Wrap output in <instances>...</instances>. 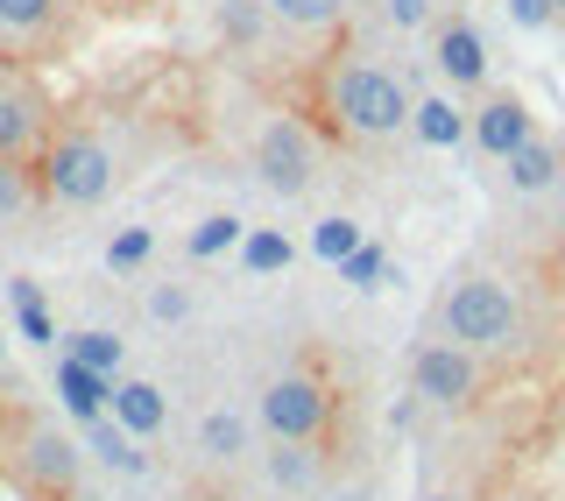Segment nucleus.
Here are the masks:
<instances>
[{
  "label": "nucleus",
  "mask_w": 565,
  "mask_h": 501,
  "mask_svg": "<svg viewBox=\"0 0 565 501\" xmlns=\"http://www.w3.org/2000/svg\"><path fill=\"white\" fill-rule=\"evenodd\" d=\"M247 163H255V177L276 191V199H305L318 184V128L305 114H290V106H282V114H262Z\"/></svg>",
  "instance_id": "5"
},
{
  "label": "nucleus",
  "mask_w": 565,
  "mask_h": 501,
  "mask_svg": "<svg viewBox=\"0 0 565 501\" xmlns=\"http://www.w3.org/2000/svg\"><path fill=\"white\" fill-rule=\"evenodd\" d=\"M106 417H114L128 438L149 445V438H163V424H170V396L156 382H141V374H128V382L114 388V409H106Z\"/></svg>",
  "instance_id": "14"
},
{
  "label": "nucleus",
  "mask_w": 565,
  "mask_h": 501,
  "mask_svg": "<svg viewBox=\"0 0 565 501\" xmlns=\"http://www.w3.org/2000/svg\"><path fill=\"white\" fill-rule=\"evenodd\" d=\"M502 8H509V22H516L523 35H537V29L558 22V0H502Z\"/></svg>",
  "instance_id": "31"
},
{
  "label": "nucleus",
  "mask_w": 565,
  "mask_h": 501,
  "mask_svg": "<svg viewBox=\"0 0 565 501\" xmlns=\"http://www.w3.org/2000/svg\"><path fill=\"white\" fill-rule=\"evenodd\" d=\"M64 353H71V361H85V367H99V374H114V382H120V367H128V339L106 332V326H78V332L64 339Z\"/></svg>",
  "instance_id": "18"
},
{
  "label": "nucleus",
  "mask_w": 565,
  "mask_h": 501,
  "mask_svg": "<svg viewBox=\"0 0 565 501\" xmlns=\"http://www.w3.org/2000/svg\"><path fill=\"white\" fill-rule=\"evenodd\" d=\"M530 135H537V114H530V99L509 93V85H494V93H481L467 106V141L481 156H494V163H509Z\"/></svg>",
  "instance_id": "10"
},
{
  "label": "nucleus",
  "mask_w": 565,
  "mask_h": 501,
  "mask_svg": "<svg viewBox=\"0 0 565 501\" xmlns=\"http://www.w3.org/2000/svg\"><path fill=\"white\" fill-rule=\"evenodd\" d=\"M85 452L99 459V467H114V473H141L149 467V452H141V438H128L114 417H99V424H85Z\"/></svg>",
  "instance_id": "17"
},
{
  "label": "nucleus",
  "mask_w": 565,
  "mask_h": 501,
  "mask_svg": "<svg viewBox=\"0 0 565 501\" xmlns=\"http://www.w3.org/2000/svg\"><path fill=\"white\" fill-rule=\"evenodd\" d=\"M71 14H78V0H0V43L8 50H50L71 35Z\"/></svg>",
  "instance_id": "11"
},
{
  "label": "nucleus",
  "mask_w": 565,
  "mask_h": 501,
  "mask_svg": "<svg viewBox=\"0 0 565 501\" xmlns=\"http://www.w3.org/2000/svg\"><path fill=\"white\" fill-rule=\"evenodd\" d=\"M481 388H488L481 353L459 347V339L431 332V339L411 353V396H417V403H431V409H473V403H481Z\"/></svg>",
  "instance_id": "6"
},
{
  "label": "nucleus",
  "mask_w": 565,
  "mask_h": 501,
  "mask_svg": "<svg viewBox=\"0 0 565 501\" xmlns=\"http://www.w3.org/2000/svg\"><path fill=\"white\" fill-rule=\"evenodd\" d=\"M212 14H220V35H226V43H241V50H262L269 35H282V29L269 22V8H262V0H220Z\"/></svg>",
  "instance_id": "19"
},
{
  "label": "nucleus",
  "mask_w": 565,
  "mask_h": 501,
  "mask_svg": "<svg viewBox=\"0 0 565 501\" xmlns=\"http://www.w3.org/2000/svg\"><path fill=\"white\" fill-rule=\"evenodd\" d=\"M0 382H8V332H0Z\"/></svg>",
  "instance_id": "33"
},
{
  "label": "nucleus",
  "mask_w": 565,
  "mask_h": 501,
  "mask_svg": "<svg viewBox=\"0 0 565 501\" xmlns=\"http://www.w3.org/2000/svg\"><path fill=\"white\" fill-rule=\"evenodd\" d=\"M290 262H297L290 234H276V226H247V234H241V268H247V276H282Z\"/></svg>",
  "instance_id": "20"
},
{
  "label": "nucleus",
  "mask_w": 565,
  "mask_h": 501,
  "mask_svg": "<svg viewBox=\"0 0 565 501\" xmlns=\"http://www.w3.org/2000/svg\"><path fill=\"white\" fill-rule=\"evenodd\" d=\"M558 149H565V135H558Z\"/></svg>",
  "instance_id": "37"
},
{
  "label": "nucleus",
  "mask_w": 565,
  "mask_h": 501,
  "mask_svg": "<svg viewBox=\"0 0 565 501\" xmlns=\"http://www.w3.org/2000/svg\"><path fill=\"white\" fill-rule=\"evenodd\" d=\"M191 311H199V297H191L184 283H156V290H149V318H156V326H184Z\"/></svg>",
  "instance_id": "30"
},
{
  "label": "nucleus",
  "mask_w": 565,
  "mask_h": 501,
  "mask_svg": "<svg viewBox=\"0 0 565 501\" xmlns=\"http://www.w3.org/2000/svg\"><path fill=\"white\" fill-rule=\"evenodd\" d=\"M558 191H565V177H558Z\"/></svg>",
  "instance_id": "36"
},
{
  "label": "nucleus",
  "mask_w": 565,
  "mask_h": 501,
  "mask_svg": "<svg viewBox=\"0 0 565 501\" xmlns=\"http://www.w3.org/2000/svg\"><path fill=\"white\" fill-rule=\"evenodd\" d=\"M14 459H22V480L29 494L43 501H78V480H85V445L50 417H22V438H14Z\"/></svg>",
  "instance_id": "7"
},
{
  "label": "nucleus",
  "mask_w": 565,
  "mask_h": 501,
  "mask_svg": "<svg viewBox=\"0 0 565 501\" xmlns=\"http://www.w3.org/2000/svg\"><path fill=\"white\" fill-rule=\"evenodd\" d=\"M361 241H367V234H361V220H347V212H326V220L311 226V255H318V262H332V268H340Z\"/></svg>",
  "instance_id": "25"
},
{
  "label": "nucleus",
  "mask_w": 565,
  "mask_h": 501,
  "mask_svg": "<svg viewBox=\"0 0 565 501\" xmlns=\"http://www.w3.org/2000/svg\"><path fill=\"white\" fill-rule=\"evenodd\" d=\"M431 326L446 339H459V347H473V353H509L523 339V311H516V297H509L502 276H488V268H452V283L431 303Z\"/></svg>",
  "instance_id": "3"
},
{
  "label": "nucleus",
  "mask_w": 565,
  "mask_h": 501,
  "mask_svg": "<svg viewBox=\"0 0 565 501\" xmlns=\"http://www.w3.org/2000/svg\"><path fill=\"white\" fill-rule=\"evenodd\" d=\"M269 8V22L282 35H297V43H340L347 35V0H262Z\"/></svg>",
  "instance_id": "12"
},
{
  "label": "nucleus",
  "mask_w": 565,
  "mask_h": 501,
  "mask_svg": "<svg viewBox=\"0 0 565 501\" xmlns=\"http://www.w3.org/2000/svg\"><path fill=\"white\" fill-rule=\"evenodd\" d=\"M205 501H255V494H241V488H220V494H205Z\"/></svg>",
  "instance_id": "32"
},
{
  "label": "nucleus",
  "mask_w": 565,
  "mask_h": 501,
  "mask_svg": "<svg viewBox=\"0 0 565 501\" xmlns=\"http://www.w3.org/2000/svg\"><path fill=\"white\" fill-rule=\"evenodd\" d=\"M50 128H57V120H50L43 85H35L29 71H0V156H8V163H35Z\"/></svg>",
  "instance_id": "8"
},
{
  "label": "nucleus",
  "mask_w": 565,
  "mask_h": 501,
  "mask_svg": "<svg viewBox=\"0 0 565 501\" xmlns=\"http://www.w3.org/2000/svg\"><path fill=\"white\" fill-rule=\"evenodd\" d=\"M502 177H509V191H523V199H537V191H558V177H565V149L537 128V135H530L523 149L502 163Z\"/></svg>",
  "instance_id": "15"
},
{
  "label": "nucleus",
  "mask_w": 565,
  "mask_h": 501,
  "mask_svg": "<svg viewBox=\"0 0 565 501\" xmlns=\"http://www.w3.org/2000/svg\"><path fill=\"white\" fill-rule=\"evenodd\" d=\"M375 14H382V22L388 29H396V35H431V22H438V8H431V0H375Z\"/></svg>",
  "instance_id": "29"
},
{
  "label": "nucleus",
  "mask_w": 565,
  "mask_h": 501,
  "mask_svg": "<svg viewBox=\"0 0 565 501\" xmlns=\"http://www.w3.org/2000/svg\"><path fill=\"white\" fill-rule=\"evenodd\" d=\"M35 199H43V184H35V163H8V156H0V226H14Z\"/></svg>",
  "instance_id": "24"
},
{
  "label": "nucleus",
  "mask_w": 565,
  "mask_h": 501,
  "mask_svg": "<svg viewBox=\"0 0 565 501\" xmlns=\"http://www.w3.org/2000/svg\"><path fill=\"white\" fill-rule=\"evenodd\" d=\"M241 234H247L241 212H205V220L184 234V255L191 262H212V255H226V247H241Z\"/></svg>",
  "instance_id": "21"
},
{
  "label": "nucleus",
  "mask_w": 565,
  "mask_h": 501,
  "mask_svg": "<svg viewBox=\"0 0 565 501\" xmlns=\"http://www.w3.org/2000/svg\"><path fill=\"white\" fill-rule=\"evenodd\" d=\"M340 276L353 283V290H382V283H388V255H382L375 241H361V247L340 262Z\"/></svg>",
  "instance_id": "28"
},
{
  "label": "nucleus",
  "mask_w": 565,
  "mask_h": 501,
  "mask_svg": "<svg viewBox=\"0 0 565 501\" xmlns=\"http://www.w3.org/2000/svg\"><path fill=\"white\" fill-rule=\"evenodd\" d=\"M431 64L452 93H488V78H494L488 29L473 22V14H438L431 22Z\"/></svg>",
  "instance_id": "9"
},
{
  "label": "nucleus",
  "mask_w": 565,
  "mask_h": 501,
  "mask_svg": "<svg viewBox=\"0 0 565 501\" xmlns=\"http://www.w3.org/2000/svg\"><path fill=\"white\" fill-rule=\"evenodd\" d=\"M411 106L417 85L403 78L388 57L361 43V35H340L311 57V128L332 135L340 149H388V141L411 135Z\"/></svg>",
  "instance_id": "1"
},
{
  "label": "nucleus",
  "mask_w": 565,
  "mask_h": 501,
  "mask_svg": "<svg viewBox=\"0 0 565 501\" xmlns=\"http://www.w3.org/2000/svg\"><path fill=\"white\" fill-rule=\"evenodd\" d=\"M8 297H14V326H22L29 347H57V326H50V303H43V290H35L29 276H14V283H8Z\"/></svg>",
  "instance_id": "22"
},
{
  "label": "nucleus",
  "mask_w": 565,
  "mask_h": 501,
  "mask_svg": "<svg viewBox=\"0 0 565 501\" xmlns=\"http://www.w3.org/2000/svg\"><path fill=\"white\" fill-rule=\"evenodd\" d=\"M114 374H99V367H85V361H57V403L71 409V424H99L106 409H114Z\"/></svg>",
  "instance_id": "13"
},
{
  "label": "nucleus",
  "mask_w": 565,
  "mask_h": 501,
  "mask_svg": "<svg viewBox=\"0 0 565 501\" xmlns=\"http://www.w3.org/2000/svg\"><path fill=\"white\" fill-rule=\"evenodd\" d=\"M199 445L220 459V467H234V459L247 452V417H241V409H212V417L199 424Z\"/></svg>",
  "instance_id": "23"
},
{
  "label": "nucleus",
  "mask_w": 565,
  "mask_h": 501,
  "mask_svg": "<svg viewBox=\"0 0 565 501\" xmlns=\"http://www.w3.org/2000/svg\"><path fill=\"white\" fill-rule=\"evenodd\" d=\"M149 255H156V234H149V226H128V234L106 241V268H114V276H135Z\"/></svg>",
  "instance_id": "27"
},
{
  "label": "nucleus",
  "mask_w": 565,
  "mask_h": 501,
  "mask_svg": "<svg viewBox=\"0 0 565 501\" xmlns=\"http://www.w3.org/2000/svg\"><path fill=\"white\" fill-rule=\"evenodd\" d=\"M255 417L276 445H326L332 431V382L318 374V361H297V367H276L255 396Z\"/></svg>",
  "instance_id": "4"
},
{
  "label": "nucleus",
  "mask_w": 565,
  "mask_h": 501,
  "mask_svg": "<svg viewBox=\"0 0 565 501\" xmlns=\"http://www.w3.org/2000/svg\"><path fill=\"white\" fill-rule=\"evenodd\" d=\"M558 22H565V0H558Z\"/></svg>",
  "instance_id": "35"
},
{
  "label": "nucleus",
  "mask_w": 565,
  "mask_h": 501,
  "mask_svg": "<svg viewBox=\"0 0 565 501\" xmlns=\"http://www.w3.org/2000/svg\"><path fill=\"white\" fill-rule=\"evenodd\" d=\"M411 135L424 141V149H467V106L446 99V93H417Z\"/></svg>",
  "instance_id": "16"
},
{
  "label": "nucleus",
  "mask_w": 565,
  "mask_h": 501,
  "mask_svg": "<svg viewBox=\"0 0 565 501\" xmlns=\"http://www.w3.org/2000/svg\"><path fill=\"white\" fill-rule=\"evenodd\" d=\"M424 501H473V494H424Z\"/></svg>",
  "instance_id": "34"
},
{
  "label": "nucleus",
  "mask_w": 565,
  "mask_h": 501,
  "mask_svg": "<svg viewBox=\"0 0 565 501\" xmlns=\"http://www.w3.org/2000/svg\"><path fill=\"white\" fill-rule=\"evenodd\" d=\"M120 149L106 141L99 128L71 120V128H50L43 156H35V184H43L50 205H71V212H93L120 191Z\"/></svg>",
  "instance_id": "2"
},
{
  "label": "nucleus",
  "mask_w": 565,
  "mask_h": 501,
  "mask_svg": "<svg viewBox=\"0 0 565 501\" xmlns=\"http://www.w3.org/2000/svg\"><path fill=\"white\" fill-rule=\"evenodd\" d=\"M269 480H276V488H297V494H305L311 480H318V445H276V438H269Z\"/></svg>",
  "instance_id": "26"
}]
</instances>
